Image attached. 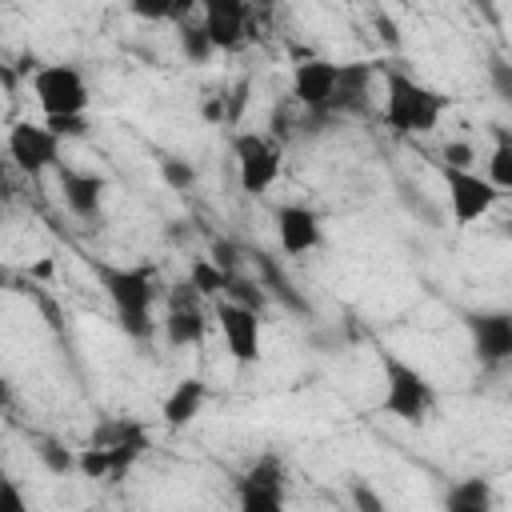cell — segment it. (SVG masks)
<instances>
[{"mask_svg":"<svg viewBox=\"0 0 512 512\" xmlns=\"http://www.w3.org/2000/svg\"><path fill=\"white\" fill-rule=\"evenodd\" d=\"M444 108H448V96H440L436 88H428L416 76L396 72V68L384 72V112L380 116H384L388 132H396V136H428V132H436Z\"/></svg>","mask_w":512,"mask_h":512,"instance_id":"obj_2","label":"cell"},{"mask_svg":"<svg viewBox=\"0 0 512 512\" xmlns=\"http://www.w3.org/2000/svg\"><path fill=\"white\" fill-rule=\"evenodd\" d=\"M252 260H256V272H260V288H272V292H276V300H280V304H288L296 316H312L308 300H304V296L284 280L280 264H276L268 252H252Z\"/></svg>","mask_w":512,"mask_h":512,"instance_id":"obj_19","label":"cell"},{"mask_svg":"<svg viewBox=\"0 0 512 512\" xmlns=\"http://www.w3.org/2000/svg\"><path fill=\"white\" fill-rule=\"evenodd\" d=\"M200 28L216 52H236L248 40V4L240 0H208L200 8Z\"/></svg>","mask_w":512,"mask_h":512,"instance_id":"obj_10","label":"cell"},{"mask_svg":"<svg viewBox=\"0 0 512 512\" xmlns=\"http://www.w3.org/2000/svg\"><path fill=\"white\" fill-rule=\"evenodd\" d=\"M12 400H16L12 380H4V376H0V412H8V408H12Z\"/></svg>","mask_w":512,"mask_h":512,"instance_id":"obj_38","label":"cell"},{"mask_svg":"<svg viewBox=\"0 0 512 512\" xmlns=\"http://www.w3.org/2000/svg\"><path fill=\"white\" fill-rule=\"evenodd\" d=\"M472 160H476V148L468 140H448L440 148V164H448V168H472Z\"/></svg>","mask_w":512,"mask_h":512,"instance_id":"obj_30","label":"cell"},{"mask_svg":"<svg viewBox=\"0 0 512 512\" xmlns=\"http://www.w3.org/2000/svg\"><path fill=\"white\" fill-rule=\"evenodd\" d=\"M376 28H380V36H384L388 44H396V40H400V36H396V24H392L388 16H376Z\"/></svg>","mask_w":512,"mask_h":512,"instance_id":"obj_37","label":"cell"},{"mask_svg":"<svg viewBox=\"0 0 512 512\" xmlns=\"http://www.w3.org/2000/svg\"><path fill=\"white\" fill-rule=\"evenodd\" d=\"M440 180L448 188V212H452V220L460 228L484 220L496 208V200H500V192L480 172H472V168H448V164H440Z\"/></svg>","mask_w":512,"mask_h":512,"instance_id":"obj_7","label":"cell"},{"mask_svg":"<svg viewBox=\"0 0 512 512\" xmlns=\"http://www.w3.org/2000/svg\"><path fill=\"white\" fill-rule=\"evenodd\" d=\"M44 128H48V132H56L60 140H64V136H84V132H88L84 116H68V120H44Z\"/></svg>","mask_w":512,"mask_h":512,"instance_id":"obj_34","label":"cell"},{"mask_svg":"<svg viewBox=\"0 0 512 512\" xmlns=\"http://www.w3.org/2000/svg\"><path fill=\"white\" fill-rule=\"evenodd\" d=\"M444 512H496V492L492 480L484 476H464L444 492Z\"/></svg>","mask_w":512,"mask_h":512,"instance_id":"obj_17","label":"cell"},{"mask_svg":"<svg viewBox=\"0 0 512 512\" xmlns=\"http://www.w3.org/2000/svg\"><path fill=\"white\" fill-rule=\"evenodd\" d=\"M204 400H208V384H204L200 376H184V380H176L172 392L160 400V420H164V428H172V432L188 428V424L200 416Z\"/></svg>","mask_w":512,"mask_h":512,"instance_id":"obj_14","label":"cell"},{"mask_svg":"<svg viewBox=\"0 0 512 512\" xmlns=\"http://www.w3.org/2000/svg\"><path fill=\"white\" fill-rule=\"evenodd\" d=\"M220 272H228V276H236V264H240V248L232 244V240H212V256H208Z\"/></svg>","mask_w":512,"mask_h":512,"instance_id":"obj_32","label":"cell"},{"mask_svg":"<svg viewBox=\"0 0 512 512\" xmlns=\"http://www.w3.org/2000/svg\"><path fill=\"white\" fill-rule=\"evenodd\" d=\"M76 472H80L84 480H104V484H108V448L84 444V448L76 452Z\"/></svg>","mask_w":512,"mask_h":512,"instance_id":"obj_26","label":"cell"},{"mask_svg":"<svg viewBox=\"0 0 512 512\" xmlns=\"http://www.w3.org/2000/svg\"><path fill=\"white\" fill-rule=\"evenodd\" d=\"M84 512H104V508H84Z\"/></svg>","mask_w":512,"mask_h":512,"instance_id":"obj_40","label":"cell"},{"mask_svg":"<svg viewBox=\"0 0 512 512\" xmlns=\"http://www.w3.org/2000/svg\"><path fill=\"white\" fill-rule=\"evenodd\" d=\"M228 272H220L208 256H200V260H192V268H188V284L204 296V300H212V296H224L228 292Z\"/></svg>","mask_w":512,"mask_h":512,"instance_id":"obj_22","label":"cell"},{"mask_svg":"<svg viewBox=\"0 0 512 512\" xmlns=\"http://www.w3.org/2000/svg\"><path fill=\"white\" fill-rule=\"evenodd\" d=\"M104 296L112 300V312H116V324L148 344L156 336V320H152V308L156 300L164 296V288L156 284V272L148 264H136V268H116V264H92Z\"/></svg>","mask_w":512,"mask_h":512,"instance_id":"obj_1","label":"cell"},{"mask_svg":"<svg viewBox=\"0 0 512 512\" xmlns=\"http://www.w3.org/2000/svg\"><path fill=\"white\" fill-rule=\"evenodd\" d=\"M368 84H372V64H340L328 112H364L368 108Z\"/></svg>","mask_w":512,"mask_h":512,"instance_id":"obj_15","label":"cell"},{"mask_svg":"<svg viewBox=\"0 0 512 512\" xmlns=\"http://www.w3.org/2000/svg\"><path fill=\"white\" fill-rule=\"evenodd\" d=\"M160 328L172 348H196L208 336V316H204V308H164Z\"/></svg>","mask_w":512,"mask_h":512,"instance_id":"obj_16","label":"cell"},{"mask_svg":"<svg viewBox=\"0 0 512 512\" xmlns=\"http://www.w3.org/2000/svg\"><path fill=\"white\" fill-rule=\"evenodd\" d=\"M176 44H180V56H184L188 64H208V60L216 56V48L208 44L204 28H200V24H192V20H184V24H180Z\"/></svg>","mask_w":512,"mask_h":512,"instance_id":"obj_23","label":"cell"},{"mask_svg":"<svg viewBox=\"0 0 512 512\" xmlns=\"http://www.w3.org/2000/svg\"><path fill=\"white\" fill-rule=\"evenodd\" d=\"M8 160L16 172L24 176H44V172H56L60 168V136L48 132L44 124H32V120H16L8 128Z\"/></svg>","mask_w":512,"mask_h":512,"instance_id":"obj_5","label":"cell"},{"mask_svg":"<svg viewBox=\"0 0 512 512\" xmlns=\"http://www.w3.org/2000/svg\"><path fill=\"white\" fill-rule=\"evenodd\" d=\"M500 196L512 188V140H508V132L504 128H496V148H492V156H488V176H484Z\"/></svg>","mask_w":512,"mask_h":512,"instance_id":"obj_21","label":"cell"},{"mask_svg":"<svg viewBox=\"0 0 512 512\" xmlns=\"http://www.w3.org/2000/svg\"><path fill=\"white\" fill-rule=\"evenodd\" d=\"M40 464L52 472V476H68V472H76V452H68L64 444H56V440H40Z\"/></svg>","mask_w":512,"mask_h":512,"instance_id":"obj_25","label":"cell"},{"mask_svg":"<svg viewBox=\"0 0 512 512\" xmlns=\"http://www.w3.org/2000/svg\"><path fill=\"white\" fill-rule=\"evenodd\" d=\"M468 332H472V352L480 364L500 368L512 360V316L508 312H468L464 316Z\"/></svg>","mask_w":512,"mask_h":512,"instance_id":"obj_9","label":"cell"},{"mask_svg":"<svg viewBox=\"0 0 512 512\" xmlns=\"http://www.w3.org/2000/svg\"><path fill=\"white\" fill-rule=\"evenodd\" d=\"M488 72H492V84H496L500 100H512V68H508L504 60H492V64H488Z\"/></svg>","mask_w":512,"mask_h":512,"instance_id":"obj_33","label":"cell"},{"mask_svg":"<svg viewBox=\"0 0 512 512\" xmlns=\"http://www.w3.org/2000/svg\"><path fill=\"white\" fill-rule=\"evenodd\" d=\"M132 12L144 20H172V4H132Z\"/></svg>","mask_w":512,"mask_h":512,"instance_id":"obj_35","label":"cell"},{"mask_svg":"<svg viewBox=\"0 0 512 512\" xmlns=\"http://www.w3.org/2000/svg\"><path fill=\"white\" fill-rule=\"evenodd\" d=\"M236 512H284V488L256 484V480H236Z\"/></svg>","mask_w":512,"mask_h":512,"instance_id":"obj_20","label":"cell"},{"mask_svg":"<svg viewBox=\"0 0 512 512\" xmlns=\"http://www.w3.org/2000/svg\"><path fill=\"white\" fill-rule=\"evenodd\" d=\"M160 180L172 188V192H192L196 188V168L192 160H180V156H160Z\"/></svg>","mask_w":512,"mask_h":512,"instance_id":"obj_24","label":"cell"},{"mask_svg":"<svg viewBox=\"0 0 512 512\" xmlns=\"http://www.w3.org/2000/svg\"><path fill=\"white\" fill-rule=\"evenodd\" d=\"M144 452H148V432H144V424H136L128 436H120V440L108 448V484H120V480L140 464Z\"/></svg>","mask_w":512,"mask_h":512,"instance_id":"obj_18","label":"cell"},{"mask_svg":"<svg viewBox=\"0 0 512 512\" xmlns=\"http://www.w3.org/2000/svg\"><path fill=\"white\" fill-rule=\"evenodd\" d=\"M232 156H236V176L244 192H268L280 176V144L264 132H236L232 136Z\"/></svg>","mask_w":512,"mask_h":512,"instance_id":"obj_6","label":"cell"},{"mask_svg":"<svg viewBox=\"0 0 512 512\" xmlns=\"http://www.w3.org/2000/svg\"><path fill=\"white\" fill-rule=\"evenodd\" d=\"M336 72H340V64H332V60H320V56L316 60H300L292 68V100L312 116L328 112V100H332V88H336Z\"/></svg>","mask_w":512,"mask_h":512,"instance_id":"obj_11","label":"cell"},{"mask_svg":"<svg viewBox=\"0 0 512 512\" xmlns=\"http://www.w3.org/2000/svg\"><path fill=\"white\" fill-rule=\"evenodd\" d=\"M276 236H280L284 256L316 252L320 240H324V232H320V216H316L308 204H280V208H276Z\"/></svg>","mask_w":512,"mask_h":512,"instance_id":"obj_12","label":"cell"},{"mask_svg":"<svg viewBox=\"0 0 512 512\" xmlns=\"http://www.w3.org/2000/svg\"><path fill=\"white\" fill-rule=\"evenodd\" d=\"M204 120H212V124H224V96H212V100L204 104Z\"/></svg>","mask_w":512,"mask_h":512,"instance_id":"obj_36","label":"cell"},{"mask_svg":"<svg viewBox=\"0 0 512 512\" xmlns=\"http://www.w3.org/2000/svg\"><path fill=\"white\" fill-rule=\"evenodd\" d=\"M216 324H220V336L228 344V356L248 368L260 360V312L252 308H240L232 300H220L216 304Z\"/></svg>","mask_w":512,"mask_h":512,"instance_id":"obj_8","label":"cell"},{"mask_svg":"<svg viewBox=\"0 0 512 512\" xmlns=\"http://www.w3.org/2000/svg\"><path fill=\"white\" fill-rule=\"evenodd\" d=\"M164 308H204V296L188 280H176L164 288Z\"/></svg>","mask_w":512,"mask_h":512,"instance_id":"obj_29","label":"cell"},{"mask_svg":"<svg viewBox=\"0 0 512 512\" xmlns=\"http://www.w3.org/2000/svg\"><path fill=\"white\" fill-rule=\"evenodd\" d=\"M12 196V184H8V172H4V164H0V200H8Z\"/></svg>","mask_w":512,"mask_h":512,"instance_id":"obj_39","label":"cell"},{"mask_svg":"<svg viewBox=\"0 0 512 512\" xmlns=\"http://www.w3.org/2000/svg\"><path fill=\"white\" fill-rule=\"evenodd\" d=\"M60 180V196L68 204L72 216L80 220H100V204H104V176L96 172H76V168H56Z\"/></svg>","mask_w":512,"mask_h":512,"instance_id":"obj_13","label":"cell"},{"mask_svg":"<svg viewBox=\"0 0 512 512\" xmlns=\"http://www.w3.org/2000/svg\"><path fill=\"white\" fill-rule=\"evenodd\" d=\"M32 96L44 120H68L88 112V80L76 64H40L32 72Z\"/></svg>","mask_w":512,"mask_h":512,"instance_id":"obj_4","label":"cell"},{"mask_svg":"<svg viewBox=\"0 0 512 512\" xmlns=\"http://www.w3.org/2000/svg\"><path fill=\"white\" fill-rule=\"evenodd\" d=\"M380 372H384V396H380V408L404 424H424L432 404H436V392L428 384V376L400 360L396 352H380Z\"/></svg>","mask_w":512,"mask_h":512,"instance_id":"obj_3","label":"cell"},{"mask_svg":"<svg viewBox=\"0 0 512 512\" xmlns=\"http://www.w3.org/2000/svg\"><path fill=\"white\" fill-rule=\"evenodd\" d=\"M0 512H28V500H24V488L8 476V472H0Z\"/></svg>","mask_w":512,"mask_h":512,"instance_id":"obj_31","label":"cell"},{"mask_svg":"<svg viewBox=\"0 0 512 512\" xmlns=\"http://www.w3.org/2000/svg\"><path fill=\"white\" fill-rule=\"evenodd\" d=\"M348 496H352V512H388L384 496L372 484H364V480H352L348 484Z\"/></svg>","mask_w":512,"mask_h":512,"instance_id":"obj_28","label":"cell"},{"mask_svg":"<svg viewBox=\"0 0 512 512\" xmlns=\"http://www.w3.org/2000/svg\"><path fill=\"white\" fill-rule=\"evenodd\" d=\"M224 300H232V304H240V308H252V312L264 308V292H260V284H256V280H244V276H232V280H228Z\"/></svg>","mask_w":512,"mask_h":512,"instance_id":"obj_27","label":"cell"}]
</instances>
